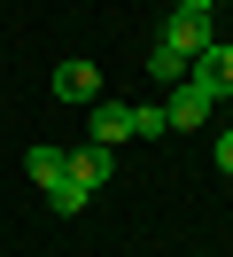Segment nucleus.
Returning <instances> with one entry per match:
<instances>
[{
	"label": "nucleus",
	"instance_id": "1a4fd4ad",
	"mask_svg": "<svg viewBox=\"0 0 233 257\" xmlns=\"http://www.w3.org/2000/svg\"><path fill=\"white\" fill-rule=\"evenodd\" d=\"M132 133H140V141H155V133H171V125H163V101H140V109H132Z\"/></svg>",
	"mask_w": 233,
	"mask_h": 257
},
{
	"label": "nucleus",
	"instance_id": "20e7f679",
	"mask_svg": "<svg viewBox=\"0 0 233 257\" xmlns=\"http://www.w3.org/2000/svg\"><path fill=\"white\" fill-rule=\"evenodd\" d=\"M55 101H101V70L86 63V55H70V63H55Z\"/></svg>",
	"mask_w": 233,
	"mask_h": 257
},
{
	"label": "nucleus",
	"instance_id": "423d86ee",
	"mask_svg": "<svg viewBox=\"0 0 233 257\" xmlns=\"http://www.w3.org/2000/svg\"><path fill=\"white\" fill-rule=\"evenodd\" d=\"M93 141H101V148L132 141V101H93Z\"/></svg>",
	"mask_w": 233,
	"mask_h": 257
},
{
	"label": "nucleus",
	"instance_id": "9d476101",
	"mask_svg": "<svg viewBox=\"0 0 233 257\" xmlns=\"http://www.w3.org/2000/svg\"><path fill=\"white\" fill-rule=\"evenodd\" d=\"M217 172H233V133H217Z\"/></svg>",
	"mask_w": 233,
	"mask_h": 257
},
{
	"label": "nucleus",
	"instance_id": "f8f14e48",
	"mask_svg": "<svg viewBox=\"0 0 233 257\" xmlns=\"http://www.w3.org/2000/svg\"><path fill=\"white\" fill-rule=\"evenodd\" d=\"M217 109H233V94H225V101H217Z\"/></svg>",
	"mask_w": 233,
	"mask_h": 257
},
{
	"label": "nucleus",
	"instance_id": "f03ea898",
	"mask_svg": "<svg viewBox=\"0 0 233 257\" xmlns=\"http://www.w3.org/2000/svg\"><path fill=\"white\" fill-rule=\"evenodd\" d=\"M155 47H171L179 63H194L202 47H217V39H210V16H186V8H171V16H163V39H155Z\"/></svg>",
	"mask_w": 233,
	"mask_h": 257
},
{
	"label": "nucleus",
	"instance_id": "9b49d317",
	"mask_svg": "<svg viewBox=\"0 0 233 257\" xmlns=\"http://www.w3.org/2000/svg\"><path fill=\"white\" fill-rule=\"evenodd\" d=\"M179 8H186V16H210V8H225V0H179Z\"/></svg>",
	"mask_w": 233,
	"mask_h": 257
},
{
	"label": "nucleus",
	"instance_id": "39448f33",
	"mask_svg": "<svg viewBox=\"0 0 233 257\" xmlns=\"http://www.w3.org/2000/svg\"><path fill=\"white\" fill-rule=\"evenodd\" d=\"M186 70H194V78H202V86H210V94H217V101H225V94H233V47H225V39H217V47H202V55H194V63H186Z\"/></svg>",
	"mask_w": 233,
	"mask_h": 257
},
{
	"label": "nucleus",
	"instance_id": "0eeeda50",
	"mask_svg": "<svg viewBox=\"0 0 233 257\" xmlns=\"http://www.w3.org/2000/svg\"><path fill=\"white\" fill-rule=\"evenodd\" d=\"M24 172H31V187L47 195V187H55V179H62V148H55V141H39V148H24Z\"/></svg>",
	"mask_w": 233,
	"mask_h": 257
},
{
	"label": "nucleus",
	"instance_id": "f257e3e1",
	"mask_svg": "<svg viewBox=\"0 0 233 257\" xmlns=\"http://www.w3.org/2000/svg\"><path fill=\"white\" fill-rule=\"evenodd\" d=\"M210 117H217V94L194 78V70H186V78L171 86V101H163V125H171V133H202Z\"/></svg>",
	"mask_w": 233,
	"mask_h": 257
},
{
	"label": "nucleus",
	"instance_id": "7ed1b4c3",
	"mask_svg": "<svg viewBox=\"0 0 233 257\" xmlns=\"http://www.w3.org/2000/svg\"><path fill=\"white\" fill-rule=\"evenodd\" d=\"M117 172V148H101V141H86V148H62V179H78V187H101V179Z\"/></svg>",
	"mask_w": 233,
	"mask_h": 257
},
{
	"label": "nucleus",
	"instance_id": "6e6552de",
	"mask_svg": "<svg viewBox=\"0 0 233 257\" xmlns=\"http://www.w3.org/2000/svg\"><path fill=\"white\" fill-rule=\"evenodd\" d=\"M148 78H163V86H179V78H186V63H179V55H171V47H148Z\"/></svg>",
	"mask_w": 233,
	"mask_h": 257
}]
</instances>
